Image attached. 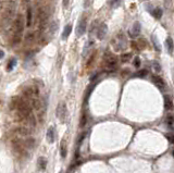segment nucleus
Returning a JSON list of instances; mask_svg holds the SVG:
<instances>
[{
    "mask_svg": "<svg viewBox=\"0 0 174 173\" xmlns=\"http://www.w3.org/2000/svg\"><path fill=\"white\" fill-rule=\"evenodd\" d=\"M23 30H24V19L22 15H19L18 18L15 19L13 24V32H14V44H18L21 41V37L23 34Z\"/></svg>",
    "mask_w": 174,
    "mask_h": 173,
    "instance_id": "f257e3e1",
    "label": "nucleus"
},
{
    "mask_svg": "<svg viewBox=\"0 0 174 173\" xmlns=\"http://www.w3.org/2000/svg\"><path fill=\"white\" fill-rule=\"evenodd\" d=\"M112 44H113V48L116 49V51H122L126 48V45H127V41H126V38H125L124 34H119L116 36V38L114 40H112Z\"/></svg>",
    "mask_w": 174,
    "mask_h": 173,
    "instance_id": "f03ea898",
    "label": "nucleus"
},
{
    "mask_svg": "<svg viewBox=\"0 0 174 173\" xmlns=\"http://www.w3.org/2000/svg\"><path fill=\"white\" fill-rule=\"evenodd\" d=\"M57 115H58V118L60 119L61 122H64V121H65V119H67V109L64 102L59 103L58 108H57Z\"/></svg>",
    "mask_w": 174,
    "mask_h": 173,
    "instance_id": "7ed1b4c3",
    "label": "nucleus"
},
{
    "mask_svg": "<svg viewBox=\"0 0 174 173\" xmlns=\"http://www.w3.org/2000/svg\"><path fill=\"white\" fill-rule=\"evenodd\" d=\"M86 28H87V21H86L85 18H83L80 22H78L77 26H76V30H75L76 36H77V37H80V36L84 35L85 32H86Z\"/></svg>",
    "mask_w": 174,
    "mask_h": 173,
    "instance_id": "20e7f679",
    "label": "nucleus"
},
{
    "mask_svg": "<svg viewBox=\"0 0 174 173\" xmlns=\"http://www.w3.org/2000/svg\"><path fill=\"white\" fill-rule=\"evenodd\" d=\"M140 31H142L140 23L135 22L134 24H133V26L131 27V30H129V36H131L132 38H136V37H138V36L140 35Z\"/></svg>",
    "mask_w": 174,
    "mask_h": 173,
    "instance_id": "39448f33",
    "label": "nucleus"
},
{
    "mask_svg": "<svg viewBox=\"0 0 174 173\" xmlns=\"http://www.w3.org/2000/svg\"><path fill=\"white\" fill-rule=\"evenodd\" d=\"M107 32H108V26L106 23H101L99 25L98 30H97V38L100 40H102L106 35H107Z\"/></svg>",
    "mask_w": 174,
    "mask_h": 173,
    "instance_id": "423d86ee",
    "label": "nucleus"
},
{
    "mask_svg": "<svg viewBox=\"0 0 174 173\" xmlns=\"http://www.w3.org/2000/svg\"><path fill=\"white\" fill-rule=\"evenodd\" d=\"M106 63H107V67L108 68L113 69V68H116V64H118V59H116V56L108 54L107 57H106Z\"/></svg>",
    "mask_w": 174,
    "mask_h": 173,
    "instance_id": "0eeeda50",
    "label": "nucleus"
},
{
    "mask_svg": "<svg viewBox=\"0 0 174 173\" xmlns=\"http://www.w3.org/2000/svg\"><path fill=\"white\" fill-rule=\"evenodd\" d=\"M152 82L155 83V85H156L158 88H160L161 90H163V89H165V82L162 79H161L160 76H157V75H153L152 76Z\"/></svg>",
    "mask_w": 174,
    "mask_h": 173,
    "instance_id": "6e6552de",
    "label": "nucleus"
},
{
    "mask_svg": "<svg viewBox=\"0 0 174 173\" xmlns=\"http://www.w3.org/2000/svg\"><path fill=\"white\" fill-rule=\"evenodd\" d=\"M47 141L48 143L52 144L54 142V126H50L48 131H47Z\"/></svg>",
    "mask_w": 174,
    "mask_h": 173,
    "instance_id": "1a4fd4ad",
    "label": "nucleus"
},
{
    "mask_svg": "<svg viewBox=\"0 0 174 173\" xmlns=\"http://www.w3.org/2000/svg\"><path fill=\"white\" fill-rule=\"evenodd\" d=\"M37 164H38V168H39L41 171H45L46 168H47V159L44 158V157H39Z\"/></svg>",
    "mask_w": 174,
    "mask_h": 173,
    "instance_id": "9d476101",
    "label": "nucleus"
},
{
    "mask_svg": "<svg viewBox=\"0 0 174 173\" xmlns=\"http://www.w3.org/2000/svg\"><path fill=\"white\" fill-rule=\"evenodd\" d=\"M165 45H166V49L170 54H173V39L171 37H168L165 40Z\"/></svg>",
    "mask_w": 174,
    "mask_h": 173,
    "instance_id": "9b49d317",
    "label": "nucleus"
},
{
    "mask_svg": "<svg viewBox=\"0 0 174 173\" xmlns=\"http://www.w3.org/2000/svg\"><path fill=\"white\" fill-rule=\"evenodd\" d=\"M71 31H72V25L71 24H67V26L64 27V30H63L62 39H67V37L70 36V34H71Z\"/></svg>",
    "mask_w": 174,
    "mask_h": 173,
    "instance_id": "f8f14e48",
    "label": "nucleus"
},
{
    "mask_svg": "<svg viewBox=\"0 0 174 173\" xmlns=\"http://www.w3.org/2000/svg\"><path fill=\"white\" fill-rule=\"evenodd\" d=\"M32 23H33V12L31 9H28L26 11V26L31 27Z\"/></svg>",
    "mask_w": 174,
    "mask_h": 173,
    "instance_id": "ddd939ff",
    "label": "nucleus"
},
{
    "mask_svg": "<svg viewBox=\"0 0 174 173\" xmlns=\"http://www.w3.org/2000/svg\"><path fill=\"white\" fill-rule=\"evenodd\" d=\"M17 65V59L15 58H12L11 60H9V62H8V67H7V71H12L14 69V67Z\"/></svg>",
    "mask_w": 174,
    "mask_h": 173,
    "instance_id": "4468645a",
    "label": "nucleus"
},
{
    "mask_svg": "<svg viewBox=\"0 0 174 173\" xmlns=\"http://www.w3.org/2000/svg\"><path fill=\"white\" fill-rule=\"evenodd\" d=\"M151 13L156 19L160 20L161 17H162V10H161L160 8H156V9H153V11H151Z\"/></svg>",
    "mask_w": 174,
    "mask_h": 173,
    "instance_id": "2eb2a0df",
    "label": "nucleus"
},
{
    "mask_svg": "<svg viewBox=\"0 0 174 173\" xmlns=\"http://www.w3.org/2000/svg\"><path fill=\"white\" fill-rule=\"evenodd\" d=\"M151 40L152 43H153V46H155V49H156L157 51H161V46H160V43L157 40V37L155 35L151 36Z\"/></svg>",
    "mask_w": 174,
    "mask_h": 173,
    "instance_id": "dca6fc26",
    "label": "nucleus"
},
{
    "mask_svg": "<svg viewBox=\"0 0 174 173\" xmlns=\"http://www.w3.org/2000/svg\"><path fill=\"white\" fill-rule=\"evenodd\" d=\"M60 152H61V157H65L67 156V145H65V142L63 141L61 142V146H60Z\"/></svg>",
    "mask_w": 174,
    "mask_h": 173,
    "instance_id": "f3484780",
    "label": "nucleus"
},
{
    "mask_svg": "<svg viewBox=\"0 0 174 173\" xmlns=\"http://www.w3.org/2000/svg\"><path fill=\"white\" fill-rule=\"evenodd\" d=\"M172 106H173V103H172V100L170 99V97H165V101H164V107L166 110H171L172 109Z\"/></svg>",
    "mask_w": 174,
    "mask_h": 173,
    "instance_id": "a211bd4d",
    "label": "nucleus"
},
{
    "mask_svg": "<svg viewBox=\"0 0 174 173\" xmlns=\"http://www.w3.org/2000/svg\"><path fill=\"white\" fill-rule=\"evenodd\" d=\"M93 45H94V41H87L86 44H85V48H84V51H83V56H86V53H87V50H89L91 47H93Z\"/></svg>",
    "mask_w": 174,
    "mask_h": 173,
    "instance_id": "6ab92c4d",
    "label": "nucleus"
},
{
    "mask_svg": "<svg viewBox=\"0 0 174 173\" xmlns=\"http://www.w3.org/2000/svg\"><path fill=\"white\" fill-rule=\"evenodd\" d=\"M165 123H166V125H168V128H169L170 130L173 129V116H172V115H169V116L166 118V120H165Z\"/></svg>",
    "mask_w": 174,
    "mask_h": 173,
    "instance_id": "aec40b11",
    "label": "nucleus"
},
{
    "mask_svg": "<svg viewBox=\"0 0 174 173\" xmlns=\"http://www.w3.org/2000/svg\"><path fill=\"white\" fill-rule=\"evenodd\" d=\"M132 59V53H124V54H122V57H121V60H122V62H127Z\"/></svg>",
    "mask_w": 174,
    "mask_h": 173,
    "instance_id": "412c9836",
    "label": "nucleus"
},
{
    "mask_svg": "<svg viewBox=\"0 0 174 173\" xmlns=\"http://www.w3.org/2000/svg\"><path fill=\"white\" fill-rule=\"evenodd\" d=\"M148 74V71L147 70H142V71H138L136 74H135V76H138V77H145V76Z\"/></svg>",
    "mask_w": 174,
    "mask_h": 173,
    "instance_id": "4be33fe9",
    "label": "nucleus"
},
{
    "mask_svg": "<svg viewBox=\"0 0 174 173\" xmlns=\"http://www.w3.org/2000/svg\"><path fill=\"white\" fill-rule=\"evenodd\" d=\"M121 1L122 0H112V8H118V7H120L121 6Z\"/></svg>",
    "mask_w": 174,
    "mask_h": 173,
    "instance_id": "5701e85b",
    "label": "nucleus"
},
{
    "mask_svg": "<svg viewBox=\"0 0 174 173\" xmlns=\"http://www.w3.org/2000/svg\"><path fill=\"white\" fill-rule=\"evenodd\" d=\"M34 144H35L34 139H32V138H28V139H27L26 146L28 147V148H33V147H34Z\"/></svg>",
    "mask_w": 174,
    "mask_h": 173,
    "instance_id": "b1692460",
    "label": "nucleus"
},
{
    "mask_svg": "<svg viewBox=\"0 0 174 173\" xmlns=\"http://www.w3.org/2000/svg\"><path fill=\"white\" fill-rule=\"evenodd\" d=\"M152 65H153V69H155V71L159 72V71L161 70L160 64H159L158 62H156V61H153V63H152Z\"/></svg>",
    "mask_w": 174,
    "mask_h": 173,
    "instance_id": "393cba45",
    "label": "nucleus"
},
{
    "mask_svg": "<svg viewBox=\"0 0 174 173\" xmlns=\"http://www.w3.org/2000/svg\"><path fill=\"white\" fill-rule=\"evenodd\" d=\"M93 1L94 0H84V7L85 8H89L90 6L93 5Z\"/></svg>",
    "mask_w": 174,
    "mask_h": 173,
    "instance_id": "a878e982",
    "label": "nucleus"
},
{
    "mask_svg": "<svg viewBox=\"0 0 174 173\" xmlns=\"http://www.w3.org/2000/svg\"><path fill=\"white\" fill-rule=\"evenodd\" d=\"M134 65L136 68H139L140 67V60H139V58L138 57H136L134 59Z\"/></svg>",
    "mask_w": 174,
    "mask_h": 173,
    "instance_id": "bb28decb",
    "label": "nucleus"
},
{
    "mask_svg": "<svg viewBox=\"0 0 174 173\" xmlns=\"http://www.w3.org/2000/svg\"><path fill=\"white\" fill-rule=\"evenodd\" d=\"M166 138L170 141V143H173V134H171V133L168 134V135H166Z\"/></svg>",
    "mask_w": 174,
    "mask_h": 173,
    "instance_id": "cd10ccee",
    "label": "nucleus"
},
{
    "mask_svg": "<svg viewBox=\"0 0 174 173\" xmlns=\"http://www.w3.org/2000/svg\"><path fill=\"white\" fill-rule=\"evenodd\" d=\"M63 7H67V5H69V0H63Z\"/></svg>",
    "mask_w": 174,
    "mask_h": 173,
    "instance_id": "c85d7f7f",
    "label": "nucleus"
},
{
    "mask_svg": "<svg viewBox=\"0 0 174 173\" xmlns=\"http://www.w3.org/2000/svg\"><path fill=\"white\" fill-rule=\"evenodd\" d=\"M3 57H5V52L2 50H0V59H2Z\"/></svg>",
    "mask_w": 174,
    "mask_h": 173,
    "instance_id": "c756f323",
    "label": "nucleus"
},
{
    "mask_svg": "<svg viewBox=\"0 0 174 173\" xmlns=\"http://www.w3.org/2000/svg\"><path fill=\"white\" fill-rule=\"evenodd\" d=\"M22 2L24 5H28V3H30V0H22Z\"/></svg>",
    "mask_w": 174,
    "mask_h": 173,
    "instance_id": "7c9ffc66",
    "label": "nucleus"
},
{
    "mask_svg": "<svg viewBox=\"0 0 174 173\" xmlns=\"http://www.w3.org/2000/svg\"><path fill=\"white\" fill-rule=\"evenodd\" d=\"M60 173H62V172H60Z\"/></svg>",
    "mask_w": 174,
    "mask_h": 173,
    "instance_id": "2f4dec72",
    "label": "nucleus"
}]
</instances>
